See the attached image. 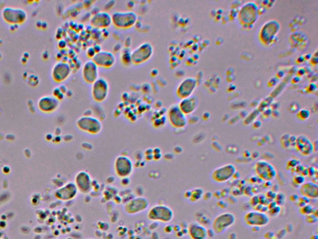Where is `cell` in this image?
<instances>
[{"instance_id": "1", "label": "cell", "mask_w": 318, "mask_h": 239, "mask_svg": "<svg viewBox=\"0 0 318 239\" xmlns=\"http://www.w3.org/2000/svg\"><path fill=\"white\" fill-rule=\"evenodd\" d=\"M112 24L121 30H128L134 27L138 16L132 11H116L111 15Z\"/></svg>"}, {"instance_id": "2", "label": "cell", "mask_w": 318, "mask_h": 239, "mask_svg": "<svg viewBox=\"0 0 318 239\" xmlns=\"http://www.w3.org/2000/svg\"><path fill=\"white\" fill-rule=\"evenodd\" d=\"M76 125L80 131L92 135L99 134L103 129L102 122L91 115H83L80 117L77 120Z\"/></svg>"}, {"instance_id": "3", "label": "cell", "mask_w": 318, "mask_h": 239, "mask_svg": "<svg viewBox=\"0 0 318 239\" xmlns=\"http://www.w3.org/2000/svg\"><path fill=\"white\" fill-rule=\"evenodd\" d=\"M147 218L152 221L169 223L174 218V213L170 207L164 204L152 206L147 213Z\"/></svg>"}, {"instance_id": "4", "label": "cell", "mask_w": 318, "mask_h": 239, "mask_svg": "<svg viewBox=\"0 0 318 239\" xmlns=\"http://www.w3.org/2000/svg\"><path fill=\"white\" fill-rule=\"evenodd\" d=\"M236 216L233 213L225 212L217 215L212 223V229L216 234L220 235L235 224Z\"/></svg>"}, {"instance_id": "5", "label": "cell", "mask_w": 318, "mask_h": 239, "mask_svg": "<svg viewBox=\"0 0 318 239\" xmlns=\"http://www.w3.org/2000/svg\"><path fill=\"white\" fill-rule=\"evenodd\" d=\"M154 53V48L149 42H144L131 51V62L135 65H140L150 59Z\"/></svg>"}, {"instance_id": "6", "label": "cell", "mask_w": 318, "mask_h": 239, "mask_svg": "<svg viewBox=\"0 0 318 239\" xmlns=\"http://www.w3.org/2000/svg\"><path fill=\"white\" fill-rule=\"evenodd\" d=\"M236 173V166L233 164L228 163L214 169L211 178L214 182L222 184L230 180Z\"/></svg>"}, {"instance_id": "7", "label": "cell", "mask_w": 318, "mask_h": 239, "mask_svg": "<svg viewBox=\"0 0 318 239\" xmlns=\"http://www.w3.org/2000/svg\"><path fill=\"white\" fill-rule=\"evenodd\" d=\"M114 169L116 175L121 178L130 177L134 171L132 161L128 157L120 155L116 158L114 163Z\"/></svg>"}, {"instance_id": "8", "label": "cell", "mask_w": 318, "mask_h": 239, "mask_svg": "<svg viewBox=\"0 0 318 239\" xmlns=\"http://www.w3.org/2000/svg\"><path fill=\"white\" fill-rule=\"evenodd\" d=\"M254 169L257 177L267 182L274 180L277 177L276 169L267 161L262 160L257 161Z\"/></svg>"}, {"instance_id": "9", "label": "cell", "mask_w": 318, "mask_h": 239, "mask_svg": "<svg viewBox=\"0 0 318 239\" xmlns=\"http://www.w3.org/2000/svg\"><path fill=\"white\" fill-rule=\"evenodd\" d=\"M245 225L252 227H262L270 223V218L264 212L259 211H248L244 215Z\"/></svg>"}, {"instance_id": "10", "label": "cell", "mask_w": 318, "mask_h": 239, "mask_svg": "<svg viewBox=\"0 0 318 239\" xmlns=\"http://www.w3.org/2000/svg\"><path fill=\"white\" fill-rule=\"evenodd\" d=\"M109 83L103 77H99L92 83V96L95 102H103L108 96Z\"/></svg>"}, {"instance_id": "11", "label": "cell", "mask_w": 318, "mask_h": 239, "mask_svg": "<svg viewBox=\"0 0 318 239\" xmlns=\"http://www.w3.org/2000/svg\"><path fill=\"white\" fill-rule=\"evenodd\" d=\"M167 119L170 124L173 128L177 129L184 128L187 125L186 115L181 112L178 105H173L170 106L167 112Z\"/></svg>"}, {"instance_id": "12", "label": "cell", "mask_w": 318, "mask_h": 239, "mask_svg": "<svg viewBox=\"0 0 318 239\" xmlns=\"http://www.w3.org/2000/svg\"><path fill=\"white\" fill-rule=\"evenodd\" d=\"M5 21L10 24H21L27 18V12L21 8H5L2 12Z\"/></svg>"}, {"instance_id": "13", "label": "cell", "mask_w": 318, "mask_h": 239, "mask_svg": "<svg viewBox=\"0 0 318 239\" xmlns=\"http://www.w3.org/2000/svg\"><path fill=\"white\" fill-rule=\"evenodd\" d=\"M149 201L144 198H137L129 201L124 206V211L129 215H135L146 211L149 207Z\"/></svg>"}, {"instance_id": "14", "label": "cell", "mask_w": 318, "mask_h": 239, "mask_svg": "<svg viewBox=\"0 0 318 239\" xmlns=\"http://www.w3.org/2000/svg\"><path fill=\"white\" fill-rule=\"evenodd\" d=\"M74 183L80 193L86 194L92 191V179L86 171H80L75 176Z\"/></svg>"}, {"instance_id": "15", "label": "cell", "mask_w": 318, "mask_h": 239, "mask_svg": "<svg viewBox=\"0 0 318 239\" xmlns=\"http://www.w3.org/2000/svg\"><path fill=\"white\" fill-rule=\"evenodd\" d=\"M92 60L98 68L109 69L115 64L116 57L110 51L102 50L95 54Z\"/></svg>"}, {"instance_id": "16", "label": "cell", "mask_w": 318, "mask_h": 239, "mask_svg": "<svg viewBox=\"0 0 318 239\" xmlns=\"http://www.w3.org/2000/svg\"><path fill=\"white\" fill-rule=\"evenodd\" d=\"M82 77L83 80L89 84H92L99 78L98 67L92 59L87 60L83 64Z\"/></svg>"}, {"instance_id": "17", "label": "cell", "mask_w": 318, "mask_h": 239, "mask_svg": "<svg viewBox=\"0 0 318 239\" xmlns=\"http://www.w3.org/2000/svg\"><path fill=\"white\" fill-rule=\"evenodd\" d=\"M79 193L74 182H69L58 189L56 191V197L59 200L68 201L74 200Z\"/></svg>"}, {"instance_id": "18", "label": "cell", "mask_w": 318, "mask_h": 239, "mask_svg": "<svg viewBox=\"0 0 318 239\" xmlns=\"http://www.w3.org/2000/svg\"><path fill=\"white\" fill-rule=\"evenodd\" d=\"M71 72V66L67 63L59 62L54 65L52 71V76L55 81L61 82L68 79Z\"/></svg>"}, {"instance_id": "19", "label": "cell", "mask_w": 318, "mask_h": 239, "mask_svg": "<svg viewBox=\"0 0 318 239\" xmlns=\"http://www.w3.org/2000/svg\"><path fill=\"white\" fill-rule=\"evenodd\" d=\"M111 24V15L105 11L95 13L90 19V25L96 28L105 29L110 27Z\"/></svg>"}, {"instance_id": "20", "label": "cell", "mask_w": 318, "mask_h": 239, "mask_svg": "<svg viewBox=\"0 0 318 239\" xmlns=\"http://www.w3.org/2000/svg\"><path fill=\"white\" fill-rule=\"evenodd\" d=\"M60 105V100L54 96H44L40 98L38 106L40 111L51 113L56 111Z\"/></svg>"}, {"instance_id": "21", "label": "cell", "mask_w": 318, "mask_h": 239, "mask_svg": "<svg viewBox=\"0 0 318 239\" xmlns=\"http://www.w3.org/2000/svg\"><path fill=\"white\" fill-rule=\"evenodd\" d=\"M188 234L191 239H207L208 229L197 222L191 223L187 229Z\"/></svg>"}, {"instance_id": "22", "label": "cell", "mask_w": 318, "mask_h": 239, "mask_svg": "<svg viewBox=\"0 0 318 239\" xmlns=\"http://www.w3.org/2000/svg\"><path fill=\"white\" fill-rule=\"evenodd\" d=\"M296 146L298 151L303 156H309L314 151V145L305 135H300L296 139Z\"/></svg>"}, {"instance_id": "23", "label": "cell", "mask_w": 318, "mask_h": 239, "mask_svg": "<svg viewBox=\"0 0 318 239\" xmlns=\"http://www.w3.org/2000/svg\"><path fill=\"white\" fill-rule=\"evenodd\" d=\"M196 80L192 77L184 79L178 86L177 96L181 99L191 96L196 87Z\"/></svg>"}, {"instance_id": "24", "label": "cell", "mask_w": 318, "mask_h": 239, "mask_svg": "<svg viewBox=\"0 0 318 239\" xmlns=\"http://www.w3.org/2000/svg\"><path fill=\"white\" fill-rule=\"evenodd\" d=\"M300 192L308 200H316L318 198V186L314 183H304L300 186Z\"/></svg>"}, {"instance_id": "25", "label": "cell", "mask_w": 318, "mask_h": 239, "mask_svg": "<svg viewBox=\"0 0 318 239\" xmlns=\"http://www.w3.org/2000/svg\"><path fill=\"white\" fill-rule=\"evenodd\" d=\"M178 106L185 115L191 114L195 111L197 106V99L194 96L185 98L179 103Z\"/></svg>"}, {"instance_id": "26", "label": "cell", "mask_w": 318, "mask_h": 239, "mask_svg": "<svg viewBox=\"0 0 318 239\" xmlns=\"http://www.w3.org/2000/svg\"><path fill=\"white\" fill-rule=\"evenodd\" d=\"M204 195L203 190L201 188H195L190 191V197L189 200L192 202H197L198 201L201 200Z\"/></svg>"}, {"instance_id": "27", "label": "cell", "mask_w": 318, "mask_h": 239, "mask_svg": "<svg viewBox=\"0 0 318 239\" xmlns=\"http://www.w3.org/2000/svg\"><path fill=\"white\" fill-rule=\"evenodd\" d=\"M131 54V51H129L128 48L126 49V50H123L122 53H121V59L123 64L129 65L132 63Z\"/></svg>"}, {"instance_id": "28", "label": "cell", "mask_w": 318, "mask_h": 239, "mask_svg": "<svg viewBox=\"0 0 318 239\" xmlns=\"http://www.w3.org/2000/svg\"><path fill=\"white\" fill-rule=\"evenodd\" d=\"M300 211L301 212H302V214L308 215L311 214L313 212V207L310 205H308V204H306V205L303 206L302 207Z\"/></svg>"}, {"instance_id": "29", "label": "cell", "mask_w": 318, "mask_h": 239, "mask_svg": "<svg viewBox=\"0 0 318 239\" xmlns=\"http://www.w3.org/2000/svg\"><path fill=\"white\" fill-rule=\"evenodd\" d=\"M299 116L300 119L303 120H306L309 117V112L306 110V109H303V110L299 112Z\"/></svg>"}, {"instance_id": "30", "label": "cell", "mask_w": 318, "mask_h": 239, "mask_svg": "<svg viewBox=\"0 0 318 239\" xmlns=\"http://www.w3.org/2000/svg\"><path fill=\"white\" fill-rule=\"evenodd\" d=\"M294 183L298 185H302L305 183V178L302 175H297L294 178Z\"/></svg>"}, {"instance_id": "31", "label": "cell", "mask_w": 318, "mask_h": 239, "mask_svg": "<svg viewBox=\"0 0 318 239\" xmlns=\"http://www.w3.org/2000/svg\"><path fill=\"white\" fill-rule=\"evenodd\" d=\"M96 54V51H95L94 47H89L86 51V54L89 58H93Z\"/></svg>"}, {"instance_id": "32", "label": "cell", "mask_w": 318, "mask_h": 239, "mask_svg": "<svg viewBox=\"0 0 318 239\" xmlns=\"http://www.w3.org/2000/svg\"><path fill=\"white\" fill-rule=\"evenodd\" d=\"M215 233L214 232L212 229H208V237L212 238L214 237V235H215Z\"/></svg>"}, {"instance_id": "33", "label": "cell", "mask_w": 318, "mask_h": 239, "mask_svg": "<svg viewBox=\"0 0 318 239\" xmlns=\"http://www.w3.org/2000/svg\"><path fill=\"white\" fill-rule=\"evenodd\" d=\"M94 48L95 51H96V53H99V52H100L101 51H102V48H101V46L99 45H96L94 46Z\"/></svg>"}, {"instance_id": "34", "label": "cell", "mask_w": 318, "mask_h": 239, "mask_svg": "<svg viewBox=\"0 0 318 239\" xmlns=\"http://www.w3.org/2000/svg\"><path fill=\"white\" fill-rule=\"evenodd\" d=\"M228 239H237V236L235 233H231Z\"/></svg>"}, {"instance_id": "35", "label": "cell", "mask_w": 318, "mask_h": 239, "mask_svg": "<svg viewBox=\"0 0 318 239\" xmlns=\"http://www.w3.org/2000/svg\"><path fill=\"white\" fill-rule=\"evenodd\" d=\"M86 239H95V238H86Z\"/></svg>"}]
</instances>
